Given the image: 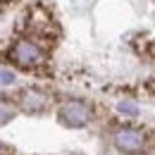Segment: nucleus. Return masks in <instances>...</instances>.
Listing matches in <instances>:
<instances>
[{
    "label": "nucleus",
    "instance_id": "nucleus-1",
    "mask_svg": "<svg viewBox=\"0 0 155 155\" xmlns=\"http://www.w3.org/2000/svg\"><path fill=\"white\" fill-rule=\"evenodd\" d=\"M10 58H12V62H15L17 67H21V69H34V67L43 64L45 53H43V48H41L36 41L19 38V41H15V45H12V50H10Z\"/></svg>",
    "mask_w": 155,
    "mask_h": 155
},
{
    "label": "nucleus",
    "instance_id": "nucleus-2",
    "mask_svg": "<svg viewBox=\"0 0 155 155\" xmlns=\"http://www.w3.org/2000/svg\"><path fill=\"white\" fill-rule=\"evenodd\" d=\"M93 119V110L88 103L79 100V98H69L62 103L60 107V122L64 127H72V129H79V127H86L88 122Z\"/></svg>",
    "mask_w": 155,
    "mask_h": 155
},
{
    "label": "nucleus",
    "instance_id": "nucleus-3",
    "mask_svg": "<svg viewBox=\"0 0 155 155\" xmlns=\"http://www.w3.org/2000/svg\"><path fill=\"white\" fill-rule=\"evenodd\" d=\"M112 143L122 155H138L146 148V134L136 127H122L115 131Z\"/></svg>",
    "mask_w": 155,
    "mask_h": 155
},
{
    "label": "nucleus",
    "instance_id": "nucleus-4",
    "mask_svg": "<svg viewBox=\"0 0 155 155\" xmlns=\"http://www.w3.org/2000/svg\"><path fill=\"white\" fill-rule=\"evenodd\" d=\"M50 105V96L41 88H24L19 93V107L29 115H41Z\"/></svg>",
    "mask_w": 155,
    "mask_h": 155
},
{
    "label": "nucleus",
    "instance_id": "nucleus-5",
    "mask_svg": "<svg viewBox=\"0 0 155 155\" xmlns=\"http://www.w3.org/2000/svg\"><path fill=\"white\" fill-rule=\"evenodd\" d=\"M53 21L48 17L45 10H31L29 12V31L31 34H41V36H48V31H53Z\"/></svg>",
    "mask_w": 155,
    "mask_h": 155
},
{
    "label": "nucleus",
    "instance_id": "nucleus-6",
    "mask_svg": "<svg viewBox=\"0 0 155 155\" xmlns=\"http://www.w3.org/2000/svg\"><path fill=\"white\" fill-rule=\"evenodd\" d=\"M17 115V110H15V105L10 103V100H5V98H0V127L2 124H7L12 117Z\"/></svg>",
    "mask_w": 155,
    "mask_h": 155
},
{
    "label": "nucleus",
    "instance_id": "nucleus-7",
    "mask_svg": "<svg viewBox=\"0 0 155 155\" xmlns=\"http://www.w3.org/2000/svg\"><path fill=\"white\" fill-rule=\"evenodd\" d=\"M119 112H122V115L134 117V115H138V107H136L134 103H119Z\"/></svg>",
    "mask_w": 155,
    "mask_h": 155
},
{
    "label": "nucleus",
    "instance_id": "nucleus-8",
    "mask_svg": "<svg viewBox=\"0 0 155 155\" xmlns=\"http://www.w3.org/2000/svg\"><path fill=\"white\" fill-rule=\"evenodd\" d=\"M12 79H15V74H12V72H0V81H2V84H10Z\"/></svg>",
    "mask_w": 155,
    "mask_h": 155
},
{
    "label": "nucleus",
    "instance_id": "nucleus-9",
    "mask_svg": "<svg viewBox=\"0 0 155 155\" xmlns=\"http://www.w3.org/2000/svg\"><path fill=\"white\" fill-rule=\"evenodd\" d=\"M0 155H10V153H7V148H5L2 143H0Z\"/></svg>",
    "mask_w": 155,
    "mask_h": 155
},
{
    "label": "nucleus",
    "instance_id": "nucleus-10",
    "mask_svg": "<svg viewBox=\"0 0 155 155\" xmlns=\"http://www.w3.org/2000/svg\"><path fill=\"white\" fill-rule=\"evenodd\" d=\"M143 155H155V146H153V148H148V150H146Z\"/></svg>",
    "mask_w": 155,
    "mask_h": 155
}]
</instances>
